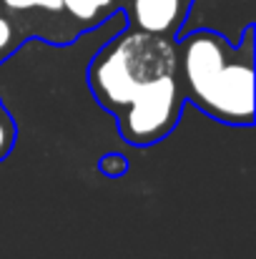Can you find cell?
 Listing matches in <instances>:
<instances>
[{
    "mask_svg": "<svg viewBox=\"0 0 256 259\" xmlns=\"http://www.w3.org/2000/svg\"><path fill=\"white\" fill-rule=\"evenodd\" d=\"M10 141H13V134H10V126L0 118V156L10 149Z\"/></svg>",
    "mask_w": 256,
    "mask_h": 259,
    "instance_id": "obj_9",
    "label": "cell"
},
{
    "mask_svg": "<svg viewBox=\"0 0 256 259\" xmlns=\"http://www.w3.org/2000/svg\"><path fill=\"white\" fill-rule=\"evenodd\" d=\"M111 3H113V0H95V5H98V8H108Z\"/></svg>",
    "mask_w": 256,
    "mask_h": 259,
    "instance_id": "obj_10",
    "label": "cell"
},
{
    "mask_svg": "<svg viewBox=\"0 0 256 259\" xmlns=\"http://www.w3.org/2000/svg\"><path fill=\"white\" fill-rule=\"evenodd\" d=\"M209 116L226 123H251L254 118V66L251 53L236 61H226L219 78L201 106Z\"/></svg>",
    "mask_w": 256,
    "mask_h": 259,
    "instance_id": "obj_3",
    "label": "cell"
},
{
    "mask_svg": "<svg viewBox=\"0 0 256 259\" xmlns=\"http://www.w3.org/2000/svg\"><path fill=\"white\" fill-rule=\"evenodd\" d=\"M181 0H133V20L146 33L166 35L181 20Z\"/></svg>",
    "mask_w": 256,
    "mask_h": 259,
    "instance_id": "obj_5",
    "label": "cell"
},
{
    "mask_svg": "<svg viewBox=\"0 0 256 259\" xmlns=\"http://www.w3.org/2000/svg\"><path fill=\"white\" fill-rule=\"evenodd\" d=\"M63 3V8L73 15V18H78V20H90L100 8L95 5V0H61Z\"/></svg>",
    "mask_w": 256,
    "mask_h": 259,
    "instance_id": "obj_6",
    "label": "cell"
},
{
    "mask_svg": "<svg viewBox=\"0 0 256 259\" xmlns=\"http://www.w3.org/2000/svg\"><path fill=\"white\" fill-rule=\"evenodd\" d=\"M10 10H30V8H45L50 13H58L63 10V3L61 0H3Z\"/></svg>",
    "mask_w": 256,
    "mask_h": 259,
    "instance_id": "obj_7",
    "label": "cell"
},
{
    "mask_svg": "<svg viewBox=\"0 0 256 259\" xmlns=\"http://www.w3.org/2000/svg\"><path fill=\"white\" fill-rule=\"evenodd\" d=\"M181 86L173 73L148 81L136 91L121 113V134L128 144H153L164 139L178 118Z\"/></svg>",
    "mask_w": 256,
    "mask_h": 259,
    "instance_id": "obj_2",
    "label": "cell"
},
{
    "mask_svg": "<svg viewBox=\"0 0 256 259\" xmlns=\"http://www.w3.org/2000/svg\"><path fill=\"white\" fill-rule=\"evenodd\" d=\"M178 53L169 38L159 33H126L100 51L90 63L93 96L108 108L121 111L136 91L153 78L176 73Z\"/></svg>",
    "mask_w": 256,
    "mask_h": 259,
    "instance_id": "obj_1",
    "label": "cell"
},
{
    "mask_svg": "<svg viewBox=\"0 0 256 259\" xmlns=\"http://www.w3.org/2000/svg\"><path fill=\"white\" fill-rule=\"evenodd\" d=\"M229 61V46L216 33H193L181 46V71L188 96L203 106L209 91Z\"/></svg>",
    "mask_w": 256,
    "mask_h": 259,
    "instance_id": "obj_4",
    "label": "cell"
},
{
    "mask_svg": "<svg viewBox=\"0 0 256 259\" xmlns=\"http://www.w3.org/2000/svg\"><path fill=\"white\" fill-rule=\"evenodd\" d=\"M10 40H13V28L5 18H0V53L10 46Z\"/></svg>",
    "mask_w": 256,
    "mask_h": 259,
    "instance_id": "obj_8",
    "label": "cell"
}]
</instances>
